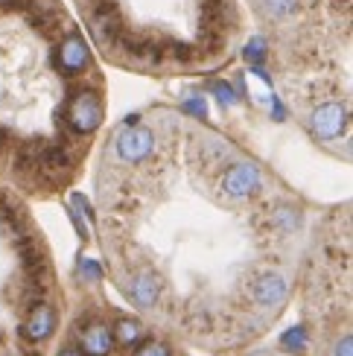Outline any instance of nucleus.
I'll return each instance as SVG.
<instances>
[{"mask_svg":"<svg viewBox=\"0 0 353 356\" xmlns=\"http://www.w3.org/2000/svg\"><path fill=\"white\" fill-rule=\"evenodd\" d=\"M266 53H269V44H266V38H263V35H254L252 41L245 44V50H243L248 65H263V62H266Z\"/></svg>","mask_w":353,"mask_h":356,"instance_id":"nucleus-15","label":"nucleus"},{"mask_svg":"<svg viewBox=\"0 0 353 356\" xmlns=\"http://www.w3.org/2000/svg\"><path fill=\"white\" fill-rule=\"evenodd\" d=\"M131 356H172V353L164 342H143V345L138 342L135 350H131Z\"/></svg>","mask_w":353,"mask_h":356,"instance_id":"nucleus-19","label":"nucleus"},{"mask_svg":"<svg viewBox=\"0 0 353 356\" xmlns=\"http://www.w3.org/2000/svg\"><path fill=\"white\" fill-rule=\"evenodd\" d=\"M252 295H254V304H260V307H277V304L286 298V280H284V275L263 272L254 280Z\"/></svg>","mask_w":353,"mask_h":356,"instance_id":"nucleus-10","label":"nucleus"},{"mask_svg":"<svg viewBox=\"0 0 353 356\" xmlns=\"http://www.w3.org/2000/svg\"><path fill=\"white\" fill-rule=\"evenodd\" d=\"M0 6H3V0H0Z\"/></svg>","mask_w":353,"mask_h":356,"instance_id":"nucleus-30","label":"nucleus"},{"mask_svg":"<svg viewBox=\"0 0 353 356\" xmlns=\"http://www.w3.org/2000/svg\"><path fill=\"white\" fill-rule=\"evenodd\" d=\"M155 149V135L143 126H126L114 140V152L123 164H143Z\"/></svg>","mask_w":353,"mask_h":356,"instance_id":"nucleus-3","label":"nucleus"},{"mask_svg":"<svg viewBox=\"0 0 353 356\" xmlns=\"http://www.w3.org/2000/svg\"><path fill=\"white\" fill-rule=\"evenodd\" d=\"M333 356H353V336L350 333H345L339 342L333 345Z\"/></svg>","mask_w":353,"mask_h":356,"instance_id":"nucleus-22","label":"nucleus"},{"mask_svg":"<svg viewBox=\"0 0 353 356\" xmlns=\"http://www.w3.org/2000/svg\"><path fill=\"white\" fill-rule=\"evenodd\" d=\"M79 275L85 280H102V266L97 260H91V257H82L79 260Z\"/></svg>","mask_w":353,"mask_h":356,"instance_id":"nucleus-21","label":"nucleus"},{"mask_svg":"<svg viewBox=\"0 0 353 356\" xmlns=\"http://www.w3.org/2000/svg\"><path fill=\"white\" fill-rule=\"evenodd\" d=\"M67 216H70V222H73V228H76V234L82 236V240H88V228H85V222H82V216L73 211V207H67Z\"/></svg>","mask_w":353,"mask_h":356,"instance_id":"nucleus-24","label":"nucleus"},{"mask_svg":"<svg viewBox=\"0 0 353 356\" xmlns=\"http://www.w3.org/2000/svg\"><path fill=\"white\" fill-rule=\"evenodd\" d=\"M257 356H263V353H257Z\"/></svg>","mask_w":353,"mask_h":356,"instance_id":"nucleus-31","label":"nucleus"},{"mask_svg":"<svg viewBox=\"0 0 353 356\" xmlns=\"http://www.w3.org/2000/svg\"><path fill=\"white\" fill-rule=\"evenodd\" d=\"M272 111H274V120H286V108H284V102L277 99L274 94H272Z\"/></svg>","mask_w":353,"mask_h":356,"instance_id":"nucleus-25","label":"nucleus"},{"mask_svg":"<svg viewBox=\"0 0 353 356\" xmlns=\"http://www.w3.org/2000/svg\"><path fill=\"white\" fill-rule=\"evenodd\" d=\"M260 187H263V175L252 161H237V164H231L222 172V178H219V190H222V196H228L231 202L252 199L260 193Z\"/></svg>","mask_w":353,"mask_h":356,"instance_id":"nucleus-2","label":"nucleus"},{"mask_svg":"<svg viewBox=\"0 0 353 356\" xmlns=\"http://www.w3.org/2000/svg\"><path fill=\"white\" fill-rule=\"evenodd\" d=\"M131 298H135V304L140 309H152L161 298V277L158 272L152 269H143L135 280H131Z\"/></svg>","mask_w":353,"mask_h":356,"instance_id":"nucleus-11","label":"nucleus"},{"mask_svg":"<svg viewBox=\"0 0 353 356\" xmlns=\"http://www.w3.org/2000/svg\"><path fill=\"white\" fill-rule=\"evenodd\" d=\"M263 6H266V12L272 15V18L284 21V18H289V15H295L298 0H263Z\"/></svg>","mask_w":353,"mask_h":356,"instance_id":"nucleus-16","label":"nucleus"},{"mask_svg":"<svg viewBox=\"0 0 353 356\" xmlns=\"http://www.w3.org/2000/svg\"><path fill=\"white\" fill-rule=\"evenodd\" d=\"M213 88V94H216V99L222 102V108H231V106H237V91H233V88L228 85V82H213L211 85Z\"/></svg>","mask_w":353,"mask_h":356,"instance_id":"nucleus-18","label":"nucleus"},{"mask_svg":"<svg viewBox=\"0 0 353 356\" xmlns=\"http://www.w3.org/2000/svg\"><path fill=\"white\" fill-rule=\"evenodd\" d=\"M310 126L315 131V138H321V140L342 138L347 131V108L342 106V102H325V106H318L313 111Z\"/></svg>","mask_w":353,"mask_h":356,"instance_id":"nucleus-5","label":"nucleus"},{"mask_svg":"<svg viewBox=\"0 0 353 356\" xmlns=\"http://www.w3.org/2000/svg\"><path fill=\"white\" fill-rule=\"evenodd\" d=\"M102 123V99L91 88L70 94L67 106H65V126L73 135H94Z\"/></svg>","mask_w":353,"mask_h":356,"instance_id":"nucleus-1","label":"nucleus"},{"mask_svg":"<svg viewBox=\"0 0 353 356\" xmlns=\"http://www.w3.org/2000/svg\"><path fill=\"white\" fill-rule=\"evenodd\" d=\"M181 108H184L187 114L199 117V120H204V117H208V102H204V97H187V99L181 102Z\"/></svg>","mask_w":353,"mask_h":356,"instance_id":"nucleus-20","label":"nucleus"},{"mask_svg":"<svg viewBox=\"0 0 353 356\" xmlns=\"http://www.w3.org/2000/svg\"><path fill=\"white\" fill-rule=\"evenodd\" d=\"M70 202H73V204H76V207H73V211H79L82 216H88V219H94V211H91V202H88V199L82 196V193H73V196H70Z\"/></svg>","mask_w":353,"mask_h":356,"instance_id":"nucleus-23","label":"nucleus"},{"mask_svg":"<svg viewBox=\"0 0 353 356\" xmlns=\"http://www.w3.org/2000/svg\"><path fill=\"white\" fill-rule=\"evenodd\" d=\"M123 33V18L111 0H99L91 18V35L97 38L99 47H114L117 38Z\"/></svg>","mask_w":353,"mask_h":356,"instance_id":"nucleus-6","label":"nucleus"},{"mask_svg":"<svg viewBox=\"0 0 353 356\" xmlns=\"http://www.w3.org/2000/svg\"><path fill=\"white\" fill-rule=\"evenodd\" d=\"M272 225H274L277 231H284V234L295 231V228L301 225V213H298V207H292V204H281V207H274V211H272Z\"/></svg>","mask_w":353,"mask_h":356,"instance_id":"nucleus-13","label":"nucleus"},{"mask_svg":"<svg viewBox=\"0 0 353 356\" xmlns=\"http://www.w3.org/2000/svg\"><path fill=\"white\" fill-rule=\"evenodd\" d=\"M79 342L85 348L88 356H108L117 345H114V336L111 327L106 321H88L79 327Z\"/></svg>","mask_w":353,"mask_h":356,"instance_id":"nucleus-8","label":"nucleus"},{"mask_svg":"<svg viewBox=\"0 0 353 356\" xmlns=\"http://www.w3.org/2000/svg\"><path fill=\"white\" fill-rule=\"evenodd\" d=\"M225 155H228V146L222 140H202V161H204V164L222 161Z\"/></svg>","mask_w":353,"mask_h":356,"instance_id":"nucleus-17","label":"nucleus"},{"mask_svg":"<svg viewBox=\"0 0 353 356\" xmlns=\"http://www.w3.org/2000/svg\"><path fill=\"white\" fill-rule=\"evenodd\" d=\"M56 333V309L50 304H35L33 309H29L26 316V324H24V336L29 339V342H47V339Z\"/></svg>","mask_w":353,"mask_h":356,"instance_id":"nucleus-9","label":"nucleus"},{"mask_svg":"<svg viewBox=\"0 0 353 356\" xmlns=\"http://www.w3.org/2000/svg\"><path fill=\"white\" fill-rule=\"evenodd\" d=\"M24 12L29 15L33 26L41 29L47 38H58V35H62V29H65V24H67L65 12L58 9L56 0H29Z\"/></svg>","mask_w":353,"mask_h":356,"instance_id":"nucleus-7","label":"nucleus"},{"mask_svg":"<svg viewBox=\"0 0 353 356\" xmlns=\"http://www.w3.org/2000/svg\"><path fill=\"white\" fill-rule=\"evenodd\" d=\"M91 3H99V0H91Z\"/></svg>","mask_w":353,"mask_h":356,"instance_id":"nucleus-29","label":"nucleus"},{"mask_svg":"<svg viewBox=\"0 0 353 356\" xmlns=\"http://www.w3.org/2000/svg\"><path fill=\"white\" fill-rule=\"evenodd\" d=\"M281 348L289 350V353H304L306 348H310V336H306L304 324H295V327L281 333Z\"/></svg>","mask_w":353,"mask_h":356,"instance_id":"nucleus-14","label":"nucleus"},{"mask_svg":"<svg viewBox=\"0 0 353 356\" xmlns=\"http://www.w3.org/2000/svg\"><path fill=\"white\" fill-rule=\"evenodd\" d=\"M0 143H3V131H0Z\"/></svg>","mask_w":353,"mask_h":356,"instance_id":"nucleus-28","label":"nucleus"},{"mask_svg":"<svg viewBox=\"0 0 353 356\" xmlns=\"http://www.w3.org/2000/svg\"><path fill=\"white\" fill-rule=\"evenodd\" d=\"M91 65V50L79 33H70L67 38H62L58 44V53H56V67L65 73V76H79V73L88 70Z\"/></svg>","mask_w":353,"mask_h":356,"instance_id":"nucleus-4","label":"nucleus"},{"mask_svg":"<svg viewBox=\"0 0 353 356\" xmlns=\"http://www.w3.org/2000/svg\"><path fill=\"white\" fill-rule=\"evenodd\" d=\"M140 123V114H129L126 117V126H138Z\"/></svg>","mask_w":353,"mask_h":356,"instance_id":"nucleus-27","label":"nucleus"},{"mask_svg":"<svg viewBox=\"0 0 353 356\" xmlns=\"http://www.w3.org/2000/svg\"><path fill=\"white\" fill-rule=\"evenodd\" d=\"M58 356H82V350H76V348H65V350H58Z\"/></svg>","mask_w":353,"mask_h":356,"instance_id":"nucleus-26","label":"nucleus"},{"mask_svg":"<svg viewBox=\"0 0 353 356\" xmlns=\"http://www.w3.org/2000/svg\"><path fill=\"white\" fill-rule=\"evenodd\" d=\"M111 336H114V345L135 348L138 342H143V324L138 318H120L111 327Z\"/></svg>","mask_w":353,"mask_h":356,"instance_id":"nucleus-12","label":"nucleus"}]
</instances>
